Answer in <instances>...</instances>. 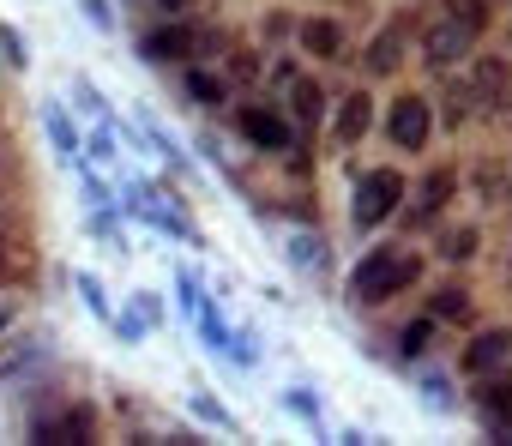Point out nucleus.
I'll return each mask as SVG.
<instances>
[{"mask_svg":"<svg viewBox=\"0 0 512 446\" xmlns=\"http://www.w3.org/2000/svg\"><path fill=\"white\" fill-rule=\"evenodd\" d=\"M416 272H422V260L416 254H398V248H380V254H368L362 266H356V284H350V302H386V296H398L404 284H416Z\"/></svg>","mask_w":512,"mask_h":446,"instance_id":"obj_1","label":"nucleus"},{"mask_svg":"<svg viewBox=\"0 0 512 446\" xmlns=\"http://www.w3.org/2000/svg\"><path fill=\"white\" fill-rule=\"evenodd\" d=\"M404 199V175H392V169H368L362 181H356V199H350V223L356 230H374V223H386L392 217V205Z\"/></svg>","mask_w":512,"mask_h":446,"instance_id":"obj_2","label":"nucleus"},{"mask_svg":"<svg viewBox=\"0 0 512 446\" xmlns=\"http://www.w3.org/2000/svg\"><path fill=\"white\" fill-rule=\"evenodd\" d=\"M127 199H133V211L151 223V230H169V236H181V242H199V230L187 223V211H181V205H169L163 193H151V187H133Z\"/></svg>","mask_w":512,"mask_h":446,"instance_id":"obj_3","label":"nucleus"},{"mask_svg":"<svg viewBox=\"0 0 512 446\" xmlns=\"http://www.w3.org/2000/svg\"><path fill=\"white\" fill-rule=\"evenodd\" d=\"M392 145H404V151H422L428 145V103L422 97H398L392 103Z\"/></svg>","mask_w":512,"mask_h":446,"instance_id":"obj_4","label":"nucleus"},{"mask_svg":"<svg viewBox=\"0 0 512 446\" xmlns=\"http://www.w3.org/2000/svg\"><path fill=\"white\" fill-rule=\"evenodd\" d=\"M470 37H476V31H470L464 19H446L440 31H428V43H422V55H428L434 67H452V61H464V49H470Z\"/></svg>","mask_w":512,"mask_h":446,"instance_id":"obj_5","label":"nucleus"},{"mask_svg":"<svg viewBox=\"0 0 512 446\" xmlns=\"http://www.w3.org/2000/svg\"><path fill=\"white\" fill-rule=\"evenodd\" d=\"M235 127H241L247 145H266V151H284V145H290V127H284L278 115H266V109H241Z\"/></svg>","mask_w":512,"mask_h":446,"instance_id":"obj_6","label":"nucleus"},{"mask_svg":"<svg viewBox=\"0 0 512 446\" xmlns=\"http://www.w3.org/2000/svg\"><path fill=\"white\" fill-rule=\"evenodd\" d=\"M500 97H506V61H476V79H470V103H476L482 115H494V109H500Z\"/></svg>","mask_w":512,"mask_h":446,"instance_id":"obj_7","label":"nucleus"},{"mask_svg":"<svg viewBox=\"0 0 512 446\" xmlns=\"http://www.w3.org/2000/svg\"><path fill=\"white\" fill-rule=\"evenodd\" d=\"M193 49H199V37H193V31H181V25H169V31H151V37H145V55H151V61H187Z\"/></svg>","mask_w":512,"mask_h":446,"instance_id":"obj_8","label":"nucleus"},{"mask_svg":"<svg viewBox=\"0 0 512 446\" xmlns=\"http://www.w3.org/2000/svg\"><path fill=\"white\" fill-rule=\"evenodd\" d=\"M506 350H512V332H482V338H470L464 368H470V374H488L494 362H506Z\"/></svg>","mask_w":512,"mask_h":446,"instance_id":"obj_9","label":"nucleus"},{"mask_svg":"<svg viewBox=\"0 0 512 446\" xmlns=\"http://www.w3.org/2000/svg\"><path fill=\"white\" fill-rule=\"evenodd\" d=\"M368 121H374V103H368V97L356 91V97H350V103L338 109V139H344V145H356V139L368 133Z\"/></svg>","mask_w":512,"mask_h":446,"instance_id":"obj_10","label":"nucleus"},{"mask_svg":"<svg viewBox=\"0 0 512 446\" xmlns=\"http://www.w3.org/2000/svg\"><path fill=\"white\" fill-rule=\"evenodd\" d=\"M43 127H49V145H55L61 157H73V151H79V127H73V115H67L61 103H49V109H43Z\"/></svg>","mask_w":512,"mask_h":446,"instance_id":"obj_11","label":"nucleus"},{"mask_svg":"<svg viewBox=\"0 0 512 446\" xmlns=\"http://www.w3.org/2000/svg\"><path fill=\"white\" fill-rule=\"evenodd\" d=\"M290 260H296L302 272H314V278H326V266H332V248H326L320 236H296V242H290Z\"/></svg>","mask_w":512,"mask_h":446,"instance_id":"obj_12","label":"nucleus"},{"mask_svg":"<svg viewBox=\"0 0 512 446\" xmlns=\"http://www.w3.org/2000/svg\"><path fill=\"white\" fill-rule=\"evenodd\" d=\"M199 338H205V350H235V338H229L217 302H199Z\"/></svg>","mask_w":512,"mask_h":446,"instance_id":"obj_13","label":"nucleus"},{"mask_svg":"<svg viewBox=\"0 0 512 446\" xmlns=\"http://www.w3.org/2000/svg\"><path fill=\"white\" fill-rule=\"evenodd\" d=\"M476 404H482L488 416H506V410H512V380H506V374L494 380V368H488V374H482V386H476Z\"/></svg>","mask_w":512,"mask_h":446,"instance_id":"obj_14","label":"nucleus"},{"mask_svg":"<svg viewBox=\"0 0 512 446\" xmlns=\"http://www.w3.org/2000/svg\"><path fill=\"white\" fill-rule=\"evenodd\" d=\"M446 193H452V169H434V175L422 181V199H416V211H422V217H434V211L446 205Z\"/></svg>","mask_w":512,"mask_h":446,"instance_id":"obj_15","label":"nucleus"},{"mask_svg":"<svg viewBox=\"0 0 512 446\" xmlns=\"http://www.w3.org/2000/svg\"><path fill=\"white\" fill-rule=\"evenodd\" d=\"M302 43H308L314 55H338V49H344V37H338V25H332V19H314V25L302 31Z\"/></svg>","mask_w":512,"mask_h":446,"instance_id":"obj_16","label":"nucleus"},{"mask_svg":"<svg viewBox=\"0 0 512 446\" xmlns=\"http://www.w3.org/2000/svg\"><path fill=\"white\" fill-rule=\"evenodd\" d=\"M398 37H404V25H386V37L374 43V55H368V67L374 73H392L398 67Z\"/></svg>","mask_w":512,"mask_h":446,"instance_id":"obj_17","label":"nucleus"},{"mask_svg":"<svg viewBox=\"0 0 512 446\" xmlns=\"http://www.w3.org/2000/svg\"><path fill=\"white\" fill-rule=\"evenodd\" d=\"M446 13H452V19H464L470 31H482V19H488V0H446Z\"/></svg>","mask_w":512,"mask_h":446,"instance_id":"obj_18","label":"nucleus"},{"mask_svg":"<svg viewBox=\"0 0 512 446\" xmlns=\"http://www.w3.org/2000/svg\"><path fill=\"white\" fill-rule=\"evenodd\" d=\"M187 91H193L199 103H223V79H217V73H187Z\"/></svg>","mask_w":512,"mask_h":446,"instance_id":"obj_19","label":"nucleus"},{"mask_svg":"<svg viewBox=\"0 0 512 446\" xmlns=\"http://www.w3.org/2000/svg\"><path fill=\"white\" fill-rule=\"evenodd\" d=\"M320 109H326V97H320V85H296V115L314 127L320 121Z\"/></svg>","mask_w":512,"mask_h":446,"instance_id":"obj_20","label":"nucleus"},{"mask_svg":"<svg viewBox=\"0 0 512 446\" xmlns=\"http://www.w3.org/2000/svg\"><path fill=\"white\" fill-rule=\"evenodd\" d=\"M193 416H205V422H217V428H235V416H229L211 392H199V398H193Z\"/></svg>","mask_w":512,"mask_h":446,"instance_id":"obj_21","label":"nucleus"},{"mask_svg":"<svg viewBox=\"0 0 512 446\" xmlns=\"http://www.w3.org/2000/svg\"><path fill=\"white\" fill-rule=\"evenodd\" d=\"M440 254H446V260H470V254H476V236H470V230H452V236L440 242Z\"/></svg>","mask_w":512,"mask_h":446,"instance_id":"obj_22","label":"nucleus"},{"mask_svg":"<svg viewBox=\"0 0 512 446\" xmlns=\"http://www.w3.org/2000/svg\"><path fill=\"white\" fill-rule=\"evenodd\" d=\"M290 410H296L308 428H320V398H314V392H302V386H296V392H290Z\"/></svg>","mask_w":512,"mask_h":446,"instance_id":"obj_23","label":"nucleus"},{"mask_svg":"<svg viewBox=\"0 0 512 446\" xmlns=\"http://www.w3.org/2000/svg\"><path fill=\"white\" fill-rule=\"evenodd\" d=\"M428 338H434V314H428V320H416V326L404 332V356H416V350H422Z\"/></svg>","mask_w":512,"mask_h":446,"instance_id":"obj_24","label":"nucleus"},{"mask_svg":"<svg viewBox=\"0 0 512 446\" xmlns=\"http://www.w3.org/2000/svg\"><path fill=\"white\" fill-rule=\"evenodd\" d=\"M0 55H7L13 67H25V61H31V55H25V43L13 37V25H0Z\"/></svg>","mask_w":512,"mask_h":446,"instance_id":"obj_25","label":"nucleus"},{"mask_svg":"<svg viewBox=\"0 0 512 446\" xmlns=\"http://www.w3.org/2000/svg\"><path fill=\"white\" fill-rule=\"evenodd\" d=\"M79 290H85V302L97 308V320H109V326H115V314H109V302H103V290H97V278H79Z\"/></svg>","mask_w":512,"mask_h":446,"instance_id":"obj_26","label":"nucleus"},{"mask_svg":"<svg viewBox=\"0 0 512 446\" xmlns=\"http://www.w3.org/2000/svg\"><path fill=\"white\" fill-rule=\"evenodd\" d=\"M85 13H91V25H97V31H115V13H109V0H85Z\"/></svg>","mask_w":512,"mask_h":446,"instance_id":"obj_27","label":"nucleus"},{"mask_svg":"<svg viewBox=\"0 0 512 446\" xmlns=\"http://www.w3.org/2000/svg\"><path fill=\"white\" fill-rule=\"evenodd\" d=\"M464 308H470V302H464V296H458V290H446V296H440V302H434V320H440V314H464Z\"/></svg>","mask_w":512,"mask_h":446,"instance_id":"obj_28","label":"nucleus"},{"mask_svg":"<svg viewBox=\"0 0 512 446\" xmlns=\"http://www.w3.org/2000/svg\"><path fill=\"white\" fill-rule=\"evenodd\" d=\"M181 302L199 308V272H181Z\"/></svg>","mask_w":512,"mask_h":446,"instance_id":"obj_29","label":"nucleus"},{"mask_svg":"<svg viewBox=\"0 0 512 446\" xmlns=\"http://www.w3.org/2000/svg\"><path fill=\"white\" fill-rule=\"evenodd\" d=\"M422 392H428V398H434V404H452V392H446V380H434V374H428V380H422Z\"/></svg>","mask_w":512,"mask_h":446,"instance_id":"obj_30","label":"nucleus"},{"mask_svg":"<svg viewBox=\"0 0 512 446\" xmlns=\"http://www.w3.org/2000/svg\"><path fill=\"white\" fill-rule=\"evenodd\" d=\"M157 7H169V13H187V7H193V0H157Z\"/></svg>","mask_w":512,"mask_h":446,"instance_id":"obj_31","label":"nucleus"},{"mask_svg":"<svg viewBox=\"0 0 512 446\" xmlns=\"http://www.w3.org/2000/svg\"><path fill=\"white\" fill-rule=\"evenodd\" d=\"M7 320H13V314H7V308H0V332H7Z\"/></svg>","mask_w":512,"mask_h":446,"instance_id":"obj_32","label":"nucleus"},{"mask_svg":"<svg viewBox=\"0 0 512 446\" xmlns=\"http://www.w3.org/2000/svg\"><path fill=\"white\" fill-rule=\"evenodd\" d=\"M500 434H512V428H500Z\"/></svg>","mask_w":512,"mask_h":446,"instance_id":"obj_33","label":"nucleus"}]
</instances>
